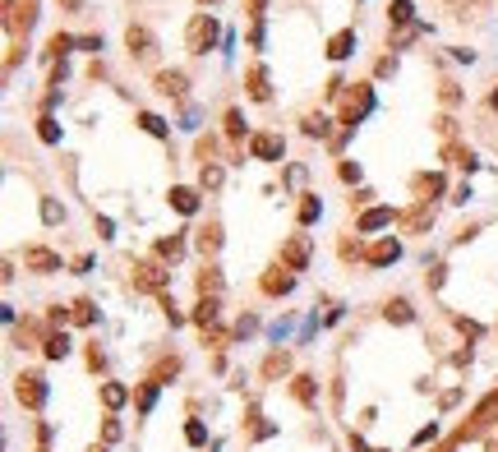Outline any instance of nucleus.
Instances as JSON below:
<instances>
[{"label":"nucleus","mask_w":498,"mask_h":452,"mask_svg":"<svg viewBox=\"0 0 498 452\" xmlns=\"http://www.w3.org/2000/svg\"><path fill=\"white\" fill-rule=\"evenodd\" d=\"M19 397H24L28 406H42V401H47V383H42L38 374H28L24 383H19Z\"/></svg>","instance_id":"obj_1"},{"label":"nucleus","mask_w":498,"mask_h":452,"mask_svg":"<svg viewBox=\"0 0 498 452\" xmlns=\"http://www.w3.org/2000/svg\"><path fill=\"white\" fill-rule=\"evenodd\" d=\"M171 203H176V212H185V217H190V212H199V194L180 185V190H171Z\"/></svg>","instance_id":"obj_2"},{"label":"nucleus","mask_w":498,"mask_h":452,"mask_svg":"<svg viewBox=\"0 0 498 452\" xmlns=\"http://www.w3.org/2000/svg\"><path fill=\"white\" fill-rule=\"evenodd\" d=\"M388 221H392V212H388V208H374V212L360 217V231H383Z\"/></svg>","instance_id":"obj_3"},{"label":"nucleus","mask_w":498,"mask_h":452,"mask_svg":"<svg viewBox=\"0 0 498 452\" xmlns=\"http://www.w3.org/2000/svg\"><path fill=\"white\" fill-rule=\"evenodd\" d=\"M351 47H356V33H337V37H332V60H342V56H351Z\"/></svg>","instance_id":"obj_4"},{"label":"nucleus","mask_w":498,"mask_h":452,"mask_svg":"<svg viewBox=\"0 0 498 452\" xmlns=\"http://www.w3.org/2000/svg\"><path fill=\"white\" fill-rule=\"evenodd\" d=\"M254 157H281V139H268V134H263V139H254Z\"/></svg>","instance_id":"obj_5"},{"label":"nucleus","mask_w":498,"mask_h":452,"mask_svg":"<svg viewBox=\"0 0 498 452\" xmlns=\"http://www.w3.org/2000/svg\"><path fill=\"white\" fill-rule=\"evenodd\" d=\"M139 125L148 129V134H157V139H166V120H162V116H153V111H143V116H139Z\"/></svg>","instance_id":"obj_6"},{"label":"nucleus","mask_w":498,"mask_h":452,"mask_svg":"<svg viewBox=\"0 0 498 452\" xmlns=\"http://www.w3.org/2000/svg\"><path fill=\"white\" fill-rule=\"evenodd\" d=\"M397 254H401V245H397V240H388V245H379V249H374V263H392Z\"/></svg>","instance_id":"obj_7"},{"label":"nucleus","mask_w":498,"mask_h":452,"mask_svg":"<svg viewBox=\"0 0 498 452\" xmlns=\"http://www.w3.org/2000/svg\"><path fill=\"white\" fill-rule=\"evenodd\" d=\"M47 355H51V360L69 355V337H51V342H47Z\"/></svg>","instance_id":"obj_8"},{"label":"nucleus","mask_w":498,"mask_h":452,"mask_svg":"<svg viewBox=\"0 0 498 452\" xmlns=\"http://www.w3.org/2000/svg\"><path fill=\"white\" fill-rule=\"evenodd\" d=\"M392 19H397V24H410V19H415L410 0H392Z\"/></svg>","instance_id":"obj_9"},{"label":"nucleus","mask_w":498,"mask_h":452,"mask_svg":"<svg viewBox=\"0 0 498 452\" xmlns=\"http://www.w3.org/2000/svg\"><path fill=\"white\" fill-rule=\"evenodd\" d=\"M42 139H47V143H56V139H60V129H56V120H51V116L42 120Z\"/></svg>","instance_id":"obj_10"},{"label":"nucleus","mask_w":498,"mask_h":452,"mask_svg":"<svg viewBox=\"0 0 498 452\" xmlns=\"http://www.w3.org/2000/svg\"><path fill=\"white\" fill-rule=\"evenodd\" d=\"M305 134H314V139H328V120H309Z\"/></svg>","instance_id":"obj_11"},{"label":"nucleus","mask_w":498,"mask_h":452,"mask_svg":"<svg viewBox=\"0 0 498 452\" xmlns=\"http://www.w3.org/2000/svg\"><path fill=\"white\" fill-rule=\"evenodd\" d=\"M319 212H323V208H319V199H309V203L300 208V221H314V217H319Z\"/></svg>","instance_id":"obj_12"},{"label":"nucleus","mask_w":498,"mask_h":452,"mask_svg":"<svg viewBox=\"0 0 498 452\" xmlns=\"http://www.w3.org/2000/svg\"><path fill=\"white\" fill-rule=\"evenodd\" d=\"M120 401H125V387L111 383V387H106V406H120Z\"/></svg>","instance_id":"obj_13"},{"label":"nucleus","mask_w":498,"mask_h":452,"mask_svg":"<svg viewBox=\"0 0 498 452\" xmlns=\"http://www.w3.org/2000/svg\"><path fill=\"white\" fill-rule=\"evenodd\" d=\"M185 439H190V443H204V439H208V429H204V425H199V420H194V425H190V429H185Z\"/></svg>","instance_id":"obj_14"},{"label":"nucleus","mask_w":498,"mask_h":452,"mask_svg":"<svg viewBox=\"0 0 498 452\" xmlns=\"http://www.w3.org/2000/svg\"><path fill=\"white\" fill-rule=\"evenodd\" d=\"M388 319H397V323H406V319H410V305H401V300H397L392 310H388Z\"/></svg>","instance_id":"obj_15"},{"label":"nucleus","mask_w":498,"mask_h":452,"mask_svg":"<svg viewBox=\"0 0 498 452\" xmlns=\"http://www.w3.org/2000/svg\"><path fill=\"white\" fill-rule=\"evenodd\" d=\"M28 263H38V268H56V258L42 254V249H38V254H28Z\"/></svg>","instance_id":"obj_16"},{"label":"nucleus","mask_w":498,"mask_h":452,"mask_svg":"<svg viewBox=\"0 0 498 452\" xmlns=\"http://www.w3.org/2000/svg\"><path fill=\"white\" fill-rule=\"evenodd\" d=\"M42 217H47V221H60V208H56L51 199H47V203H42Z\"/></svg>","instance_id":"obj_17"},{"label":"nucleus","mask_w":498,"mask_h":452,"mask_svg":"<svg viewBox=\"0 0 498 452\" xmlns=\"http://www.w3.org/2000/svg\"><path fill=\"white\" fill-rule=\"evenodd\" d=\"M268 291H291V277H268Z\"/></svg>","instance_id":"obj_18"}]
</instances>
